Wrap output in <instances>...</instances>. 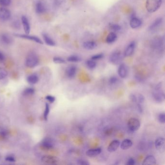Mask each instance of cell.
<instances>
[{"label": "cell", "mask_w": 165, "mask_h": 165, "mask_svg": "<svg viewBox=\"0 0 165 165\" xmlns=\"http://www.w3.org/2000/svg\"><path fill=\"white\" fill-rule=\"evenodd\" d=\"M137 110L140 113H142L143 112V107L142 106L141 104L137 103Z\"/></svg>", "instance_id": "cell-45"}, {"label": "cell", "mask_w": 165, "mask_h": 165, "mask_svg": "<svg viewBox=\"0 0 165 165\" xmlns=\"http://www.w3.org/2000/svg\"><path fill=\"white\" fill-rule=\"evenodd\" d=\"M6 160L9 162H15L16 161L14 157L12 156V155H8V156H7L6 158Z\"/></svg>", "instance_id": "cell-41"}, {"label": "cell", "mask_w": 165, "mask_h": 165, "mask_svg": "<svg viewBox=\"0 0 165 165\" xmlns=\"http://www.w3.org/2000/svg\"><path fill=\"white\" fill-rule=\"evenodd\" d=\"M117 38V37L115 33H110L106 37V42L108 44L113 43L116 40Z\"/></svg>", "instance_id": "cell-26"}, {"label": "cell", "mask_w": 165, "mask_h": 165, "mask_svg": "<svg viewBox=\"0 0 165 165\" xmlns=\"http://www.w3.org/2000/svg\"><path fill=\"white\" fill-rule=\"evenodd\" d=\"M120 142L118 140H114L111 142L107 147V151L110 153H113L117 151V150L120 146Z\"/></svg>", "instance_id": "cell-17"}, {"label": "cell", "mask_w": 165, "mask_h": 165, "mask_svg": "<svg viewBox=\"0 0 165 165\" xmlns=\"http://www.w3.org/2000/svg\"><path fill=\"white\" fill-rule=\"evenodd\" d=\"M11 12L4 7H0V20H8L11 17Z\"/></svg>", "instance_id": "cell-11"}, {"label": "cell", "mask_w": 165, "mask_h": 165, "mask_svg": "<svg viewBox=\"0 0 165 165\" xmlns=\"http://www.w3.org/2000/svg\"><path fill=\"white\" fill-rule=\"evenodd\" d=\"M155 148L157 151L163 153L165 151V139L164 137H158L154 142Z\"/></svg>", "instance_id": "cell-10"}, {"label": "cell", "mask_w": 165, "mask_h": 165, "mask_svg": "<svg viewBox=\"0 0 165 165\" xmlns=\"http://www.w3.org/2000/svg\"><path fill=\"white\" fill-rule=\"evenodd\" d=\"M128 129L130 132H134L139 129L141 126V123L137 119L131 118L128 121Z\"/></svg>", "instance_id": "cell-4"}, {"label": "cell", "mask_w": 165, "mask_h": 165, "mask_svg": "<svg viewBox=\"0 0 165 165\" xmlns=\"http://www.w3.org/2000/svg\"><path fill=\"white\" fill-rule=\"evenodd\" d=\"M156 164V159L153 155H150L145 157L143 160V165H155Z\"/></svg>", "instance_id": "cell-21"}, {"label": "cell", "mask_w": 165, "mask_h": 165, "mask_svg": "<svg viewBox=\"0 0 165 165\" xmlns=\"http://www.w3.org/2000/svg\"><path fill=\"white\" fill-rule=\"evenodd\" d=\"M110 28L114 33L120 31L121 30V27L117 24H110Z\"/></svg>", "instance_id": "cell-31"}, {"label": "cell", "mask_w": 165, "mask_h": 165, "mask_svg": "<svg viewBox=\"0 0 165 165\" xmlns=\"http://www.w3.org/2000/svg\"><path fill=\"white\" fill-rule=\"evenodd\" d=\"M122 60V54L119 50L114 51L111 54L109 58L110 62L112 64H118Z\"/></svg>", "instance_id": "cell-5"}, {"label": "cell", "mask_w": 165, "mask_h": 165, "mask_svg": "<svg viewBox=\"0 0 165 165\" xmlns=\"http://www.w3.org/2000/svg\"><path fill=\"white\" fill-rule=\"evenodd\" d=\"M77 164L78 165H90V163L88 161L86 160L82 159H80L77 161Z\"/></svg>", "instance_id": "cell-39"}, {"label": "cell", "mask_w": 165, "mask_h": 165, "mask_svg": "<svg viewBox=\"0 0 165 165\" xmlns=\"http://www.w3.org/2000/svg\"><path fill=\"white\" fill-rule=\"evenodd\" d=\"M34 92L35 90L33 88H27L24 90L22 94L24 96H30L34 94Z\"/></svg>", "instance_id": "cell-28"}, {"label": "cell", "mask_w": 165, "mask_h": 165, "mask_svg": "<svg viewBox=\"0 0 165 165\" xmlns=\"http://www.w3.org/2000/svg\"><path fill=\"white\" fill-rule=\"evenodd\" d=\"M53 62L57 64H62L66 62V61L63 58L59 57H55L53 58Z\"/></svg>", "instance_id": "cell-34"}, {"label": "cell", "mask_w": 165, "mask_h": 165, "mask_svg": "<svg viewBox=\"0 0 165 165\" xmlns=\"http://www.w3.org/2000/svg\"><path fill=\"white\" fill-rule=\"evenodd\" d=\"M119 80L118 79L117 77L115 76H111L110 79H109V84L111 86H114L116 84L118 83Z\"/></svg>", "instance_id": "cell-33"}, {"label": "cell", "mask_w": 165, "mask_h": 165, "mask_svg": "<svg viewBox=\"0 0 165 165\" xmlns=\"http://www.w3.org/2000/svg\"><path fill=\"white\" fill-rule=\"evenodd\" d=\"M144 101H145V97L142 94H139L137 97V103L141 104L144 103Z\"/></svg>", "instance_id": "cell-38"}, {"label": "cell", "mask_w": 165, "mask_h": 165, "mask_svg": "<svg viewBox=\"0 0 165 165\" xmlns=\"http://www.w3.org/2000/svg\"><path fill=\"white\" fill-rule=\"evenodd\" d=\"M50 112V106L49 104L46 103L45 109L44 112V119L46 121L48 120V116Z\"/></svg>", "instance_id": "cell-30"}, {"label": "cell", "mask_w": 165, "mask_h": 165, "mask_svg": "<svg viewBox=\"0 0 165 165\" xmlns=\"http://www.w3.org/2000/svg\"><path fill=\"white\" fill-rule=\"evenodd\" d=\"M128 68L124 63L120 64L118 69V73L120 78L125 79L128 74Z\"/></svg>", "instance_id": "cell-9"}, {"label": "cell", "mask_w": 165, "mask_h": 165, "mask_svg": "<svg viewBox=\"0 0 165 165\" xmlns=\"http://www.w3.org/2000/svg\"><path fill=\"white\" fill-rule=\"evenodd\" d=\"M83 47L86 50H92L97 47V44L93 41H87L83 44Z\"/></svg>", "instance_id": "cell-24"}, {"label": "cell", "mask_w": 165, "mask_h": 165, "mask_svg": "<svg viewBox=\"0 0 165 165\" xmlns=\"http://www.w3.org/2000/svg\"><path fill=\"white\" fill-rule=\"evenodd\" d=\"M120 146L121 149L123 150H126L130 148L133 145V142L129 139H125L122 141Z\"/></svg>", "instance_id": "cell-22"}, {"label": "cell", "mask_w": 165, "mask_h": 165, "mask_svg": "<svg viewBox=\"0 0 165 165\" xmlns=\"http://www.w3.org/2000/svg\"><path fill=\"white\" fill-rule=\"evenodd\" d=\"M46 99L50 103H53L55 101V98L52 95H48L46 97Z\"/></svg>", "instance_id": "cell-40"}, {"label": "cell", "mask_w": 165, "mask_h": 165, "mask_svg": "<svg viewBox=\"0 0 165 165\" xmlns=\"http://www.w3.org/2000/svg\"><path fill=\"white\" fill-rule=\"evenodd\" d=\"M39 60L38 57L33 52L29 53L26 59V65L29 68H34L38 66Z\"/></svg>", "instance_id": "cell-3"}, {"label": "cell", "mask_w": 165, "mask_h": 165, "mask_svg": "<svg viewBox=\"0 0 165 165\" xmlns=\"http://www.w3.org/2000/svg\"><path fill=\"white\" fill-rule=\"evenodd\" d=\"M8 134L7 132L6 131V130H2L1 131H0V136L2 137V138H5L7 137Z\"/></svg>", "instance_id": "cell-43"}, {"label": "cell", "mask_w": 165, "mask_h": 165, "mask_svg": "<svg viewBox=\"0 0 165 165\" xmlns=\"http://www.w3.org/2000/svg\"><path fill=\"white\" fill-rule=\"evenodd\" d=\"M11 2V0H0V5L3 7H8Z\"/></svg>", "instance_id": "cell-35"}, {"label": "cell", "mask_w": 165, "mask_h": 165, "mask_svg": "<svg viewBox=\"0 0 165 165\" xmlns=\"http://www.w3.org/2000/svg\"><path fill=\"white\" fill-rule=\"evenodd\" d=\"M86 66L90 69H93L97 67V63L94 60H89L87 61L86 63Z\"/></svg>", "instance_id": "cell-27"}, {"label": "cell", "mask_w": 165, "mask_h": 165, "mask_svg": "<svg viewBox=\"0 0 165 165\" xmlns=\"http://www.w3.org/2000/svg\"><path fill=\"white\" fill-rule=\"evenodd\" d=\"M162 83L156 85L152 93L153 98L157 103H162L165 100V93L162 90Z\"/></svg>", "instance_id": "cell-1"}, {"label": "cell", "mask_w": 165, "mask_h": 165, "mask_svg": "<svg viewBox=\"0 0 165 165\" xmlns=\"http://www.w3.org/2000/svg\"><path fill=\"white\" fill-rule=\"evenodd\" d=\"M102 149L101 148H97L91 149L86 151V154L89 157H95L98 156L101 154Z\"/></svg>", "instance_id": "cell-18"}, {"label": "cell", "mask_w": 165, "mask_h": 165, "mask_svg": "<svg viewBox=\"0 0 165 165\" xmlns=\"http://www.w3.org/2000/svg\"><path fill=\"white\" fill-rule=\"evenodd\" d=\"M35 9H36V12L39 14L44 13L47 11V7L46 6L45 3L41 1H39L36 3Z\"/></svg>", "instance_id": "cell-13"}, {"label": "cell", "mask_w": 165, "mask_h": 165, "mask_svg": "<svg viewBox=\"0 0 165 165\" xmlns=\"http://www.w3.org/2000/svg\"><path fill=\"white\" fill-rule=\"evenodd\" d=\"M14 35L18 37L27 39V40H30V41H33V42H36L37 43L40 44H43V41L39 38L35 37V36H30L29 34H18V33H15Z\"/></svg>", "instance_id": "cell-7"}, {"label": "cell", "mask_w": 165, "mask_h": 165, "mask_svg": "<svg viewBox=\"0 0 165 165\" xmlns=\"http://www.w3.org/2000/svg\"><path fill=\"white\" fill-rule=\"evenodd\" d=\"M0 42L3 44L9 45L12 43V39L8 34L3 33L0 35Z\"/></svg>", "instance_id": "cell-19"}, {"label": "cell", "mask_w": 165, "mask_h": 165, "mask_svg": "<svg viewBox=\"0 0 165 165\" xmlns=\"http://www.w3.org/2000/svg\"><path fill=\"white\" fill-rule=\"evenodd\" d=\"M163 23V19L161 18H157L152 23L149 27V30L152 32L157 31L159 29L160 27Z\"/></svg>", "instance_id": "cell-12"}, {"label": "cell", "mask_w": 165, "mask_h": 165, "mask_svg": "<svg viewBox=\"0 0 165 165\" xmlns=\"http://www.w3.org/2000/svg\"><path fill=\"white\" fill-rule=\"evenodd\" d=\"M8 75V72L6 69L0 67V80L5 79Z\"/></svg>", "instance_id": "cell-32"}, {"label": "cell", "mask_w": 165, "mask_h": 165, "mask_svg": "<svg viewBox=\"0 0 165 165\" xmlns=\"http://www.w3.org/2000/svg\"><path fill=\"white\" fill-rule=\"evenodd\" d=\"M77 68L75 66H69L66 70V75L69 79L73 78L76 73Z\"/></svg>", "instance_id": "cell-16"}, {"label": "cell", "mask_w": 165, "mask_h": 165, "mask_svg": "<svg viewBox=\"0 0 165 165\" xmlns=\"http://www.w3.org/2000/svg\"><path fill=\"white\" fill-rule=\"evenodd\" d=\"M42 36L46 44L50 46H54L55 45V41L47 33H42Z\"/></svg>", "instance_id": "cell-23"}, {"label": "cell", "mask_w": 165, "mask_h": 165, "mask_svg": "<svg viewBox=\"0 0 165 165\" xmlns=\"http://www.w3.org/2000/svg\"><path fill=\"white\" fill-rule=\"evenodd\" d=\"M126 165H134L135 164V160L133 158H130L128 160V162L126 163Z\"/></svg>", "instance_id": "cell-44"}, {"label": "cell", "mask_w": 165, "mask_h": 165, "mask_svg": "<svg viewBox=\"0 0 165 165\" xmlns=\"http://www.w3.org/2000/svg\"><path fill=\"white\" fill-rule=\"evenodd\" d=\"M41 161L43 163L50 165H54L57 164L59 162V160L57 157L52 155H44L42 157Z\"/></svg>", "instance_id": "cell-8"}, {"label": "cell", "mask_w": 165, "mask_h": 165, "mask_svg": "<svg viewBox=\"0 0 165 165\" xmlns=\"http://www.w3.org/2000/svg\"><path fill=\"white\" fill-rule=\"evenodd\" d=\"M5 56L3 53L0 51V62H3L5 60Z\"/></svg>", "instance_id": "cell-46"}, {"label": "cell", "mask_w": 165, "mask_h": 165, "mask_svg": "<svg viewBox=\"0 0 165 165\" xmlns=\"http://www.w3.org/2000/svg\"><path fill=\"white\" fill-rule=\"evenodd\" d=\"M41 147L44 149L46 150H50L54 148L55 145V142L53 139L47 137L44 139L43 141L41 142Z\"/></svg>", "instance_id": "cell-6"}, {"label": "cell", "mask_w": 165, "mask_h": 165, "mask_svg": "<svg viewBox=\"0 0 165 165\" xmlns=\"http://www.w3.org/2000/svg\"><path fill=\"white\" fill-rule=\"evenodd\" d=\"M141 21L138 18H132L130 21V26L132 29H136L139 28L141 25Z\"/></svg>", "instance_id": "cell-20"}, {"label": "cell", "mask_w": 165, "mask_h": 165, "mask_svg": "<svg viewBox=\"0 0 165 165\" xmlns=\"http://www.w3.org/2000/svg\"><path fill=\"white\" fill-rule=\"evenodd\" d=\"M27 80L28 83L31 84H34L37 83L39 81V78L36 74H32L29 76L27 79Z\"/></svg>", "instance_id": "cell-25"}, {"label": "cell", "mask_w": 165, "mask_h": 165, "mask_svg": "<svg viewBox=\"0 0 165 165\" xmlns=\"http://www.w3.org/2000/svg\"><path fill=\"white\" fill-rule=\"evenodd\" d=\"M67 61L69 62L77 63L81 61V59L76 55H71L67 58Z\"/></svg>", "instance_id": "cell-29"}, {"label": "cell", "mask_w": 165, "mask_h": 165, "mask_svg": "<svg viewBox=\"0 0 165 165\" xmlns=\"http://www.w3.org/2000/svg\"><path fill=\"white\" fill-rule=\"evenodd\" d=\"M129 99L133 103H137V97L134 94H131L129 96Z\"/></svg>", "instance_id": "cell-42"}, {"label": "cell", "mask_w": 165, "mask_h": 165, "mask_svg": "<svg viewBox=\"0 0 165 165\" xmlns=\"http://www.w3.org/2000/svg\"><path fill=\"white\" fill-rule=\"evenodd\" d=\"M21 22L24 27V30L26 34H29L31 31V27H30V22L28 20V18L26 16H22L21 17Z\"/></svg>", "instance_id": "cell-15"}, {"label": "cell", "mask_w": 165, "mask_h": 165, "mask_svg": "<svg viewBox=\"0 0 165 165\" xmlns=\"http://www.w3.org/2000/svg\"><path fill=\"white\" fill-rule=\"evenodd\" d=\"M158 120L159 122L161 124H165V114L164 113H161L159 114L158 117Z\"/></svg>", "instance_id": "cell-37"}, {"label": "cell", "mask_w": 165, "mask_h": 165, "mask_svg": "<svg viewBox=\"0 0 165 165\" xmlns=\"http://www.w3.org/2000/svg\"><path fill=\"white\" fill-rule=\"evenodd\" d=\"M104 57V55L102 53L100 54H98L94 55L92 56L91 57V59L92 60H94V61H97V60H100L103 58Z\"/></svg>", "instance_id": "cell-36"}, {"label": "cell", "mask_w": 165, "mask_h": 165, "mask_svg": "<svg viewBox=\"0 0 165 165\" xmlns=\"http://www.w3.org/2000/svg\"><path fill=\"white\" fill-rule=\"evenodd\" d=\"M163 0H147L146 8L149 13H154L160 7Z\"/></svg>", "instance_id": "cell-2"}, {"label": "cell", "mask_w": 165, "mask_h": 165, "mask_svg": "<svg viewBox=\"0 0 165 165\" xmlns=\"http://www.w3.org/2000/svg\"><path fill=\"white\" fill-rule=\"evenodd\" d=\"M135 48V42L133 41V42L130 43L126 47V49L124 50V56L126 57H129L132 55L134 53Z\"/></svg>", "instance_id": "cell-14"}]
</instances>
